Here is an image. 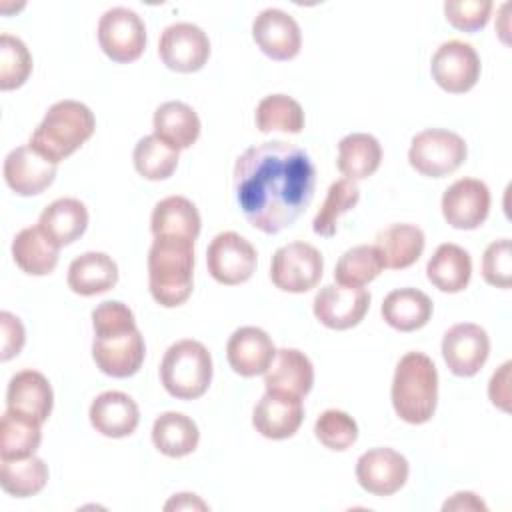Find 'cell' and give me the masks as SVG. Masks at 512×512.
<instances>
[{
	"label": "cell",
	"mask_w": 512,
	"mask_h": 512,
	"mask_svg": "<svg viewBox=\"0 0 512 512\" xmlns=\"http://www.w3.org/2000/svg\"><path fill=\"white\" fill-rule=\"evenodd\" d=\"M32 72V56L26 44L12 36H0V90L20 88Z\"/></svg>",
	"instance_id": "ab89813d"
},
{
	"label": "cell",
	"mask_w": 512,
	"mask_h": 512,
	"mask_svg": "<svg viewBox=\"0 0 512 512\" xmlns=\"http://www.w3.org/2000/svg\"><path fill=\"white\" fill-rule=\"evenodd\" d=\"M60 246L42 232L40 226L22 228L12 240V258L16 266L30 276H46L58 264Z\"/></svg>",
	"instance_id": "83f0119b"
},
{
	"label": "cell",
	"mask_w": 512,
	"mask_h": 512,
	"mask_svg": "<svg viewBox=\"0 0 512 512\" xmlns=\"http://www.w3.org/2000/svg\"><path fill=\"white\" fill-rule=\"evenodd\" d=\"M160 380L164 390L178 400L200 398L212 382V356L198 340L174 342L162 358Z\"/></svg>",
	"instance_id": "5b68a950"
},
{
	"label": "cell",
	"mask_w": 512,
	"mask_h": 512,
	"mask_svg": "<svg viewBox=\"0 0 512 512\" xmlns=\"http://www.w3.org/2000/svg\"><path fill=\"white\" fill-rule=\"evenodd\" d=\"M56 166L26 144L8 152L2 172L8 188L18 196H36L54 182Z\"/></svg>",
	"instance_id": "ac0fdd59"
},
{
	"label": "cell",
	"mask_w": 512,
	"mask_h": 512,
	"mask_svg": "<svg viewBox=\"0 0 512 512\" xmlns=\"http://www.w3.org/2000/svg\"><path fill=\"white\" fill-rule=\"evenodd\" d=\"M88 416L92 428L106 438L130 436L140 422L138 404L118 390L98 394L90 404Z\"/></svg>",
	"instance_id": "603a6c76"
},
{
	"label": "cell",
	"mask_w": 512,
	"mask_h": 512,
	"mask_svg": "<svg viewBox=\"0 0 512 512\" xmlns=\"http://www.w3.org/2000/svg\"><path fill=\"white\" fill-rule=\"evenodd\" d=\"M48 482V466L42 458L28 456L22 460H2L0 486L16 498L38 494Z\"/></svg>",
	"instance_id": "e575fe53"
},
{
	"label": "cell",
	"mask_w": 512,
	"mask_h": 512,
	"mask_svg": "<svg viewBox=\"0 0 512 512\" xmlns=\"http://www.w3.org/2000/svg\"><path fill=\"white\" fill-rule=\"evenodd\" d=\"M54 406V392L48 378L36 370L16 372L6 390V408L44 424Z\"/></svg>",
	"instance_id": "44dd1931"
},
{
	"label": "cell",
	"mask_w": 512,
	"mask_h": 512,
	"mask_svg": "<svg viewBox=\"0 0 512 512\" xmlns=\"http://www.w3.org/2000/svg\"><path fill=\"white\" fill-rule=\"evenodd\" d=\"M200 212L192 200L184 196L162 198L150 216V230L154 238H180L194 242L200 234Z\"/></svg>",
	"instance_id": "cb8c5ba5"
},
{
	"label": "cell",
	"mask_w": 512,
	"mask_h": 512,
	"mask_svg": "<svg viewBox=\"0 0 512 512\" xmlns=\"http://www.w3.org/2000/svg\"><path fill=\"white\" fill-rule=\"evenodd\" d=\"M370 308V292L362 286L326 284L314 296V316L330 330H348L362 322Z\"/></svg>",
	"instance_id": "5bb4252c"
},
{
	"label": "cell",
	"mask_w": 512,
	"mask_h": 512,
	"mask_svg": "<svg viewBox=\"0 0 512 512\" xmlns=\"http://www.w3.org/2000/svg\"><path fill=\"white\" fill-rule=\"evenodd\" d=\"M442 510H486V504L474 492H456L450 500L444 502Z\"/></svg>",
	"instance_id": "bcb514c9"
},
{
	"label": "cell",
	"mask_w": 512,
	"mask_h": 512,
	"mask_svg": "<svg viewBox=\"0 0 512 512\" xmlns=\"http://www.w3.org/2000/svg\"><path fill=\"white\" fill-rule=\"evenodd\" d=\"M426 276L440 292H462L472 276V258L462 246L444 242L428 260Z\"/></svg>",
	"instance_id": "f546056e"
},
{
	"label": "cell",
	"mask_w": 512,
	"mask_h": 512,
	"mask_svg": "<svg viewBox=\"0 0 512 512\" xmlns=\"http://www.w3.org/2000/svg\"><path fill=\"white\" fill-rule=\"evenodd\" d=\"M158 56L166 68L190 74L208 62L210 40L200 26L176 22L164 28L158 42Z\"/></svg>",
	"instance_id": "7c38bea8"
},
{
	"label": "cell",
	"mask_w": 512,
	"mask_h": 512,
	"mask_svg": "<svg viewBox=\"0 0 512 512\" xmlns=\"http://www.w3.org/2000/svg\"><path fill=\"white\" fill-rule=\"evenodd\" d=\"M38 226L62 248L76 242L86 232L88 210L76 198H58L42 210Z\"/></svg>",
	"instance_id": "4dcf8cb0"
},
{
	"label": "cell",
	"mask_w": 512,
	"mask_h": 512,
	"mask_svg": "<svg viewBox=\"0 0 512 512\" xmlns=\"http://www.w3.org/2000/svg\"><path fill=\"white\" fill-rule=\"evenodd\" d=\"M384 270V264L376 252L374 246L360 244L350 250H346L334 268V280L340 286H364L372 282L380 272Z\"/></svg>",
	"instance_id": "f35d334b"
},
{
	"label": "cell",
	"mask_w": 512,
	"mask_h": 512,
	"mask_svg": "<svg viewBox=\"0 0 512 512\" xmlns=\"http://www.w3.org/2000/svg\"><path fill=\"white\" fill-rule=\"evenodd\" d=\"M96 128L92 110L78 100H60L48 108L42 122L30 134L28 146L46 160L58 164L74 154Z\"/></svg>",
	"instance_id": "3957f363"
},
{
	"label": "cell",
	"mask_w": 512,
	"mask_h": 512,
	"mask_svg": "<svg viewBox=\"0 0 512 512\" xmlns=\"http://www.w3.org/2000/svg\"><path fill=\"white\" fill-rule=\"evenodd\" d=\"M194 242L154 238L148 250V286L156 304L176 308L192 294Z\"/></svg>",
	"instance_id": "7a4b0ae2"
},
{
	"label": "cell",
	"mask_w": 512,
	"mask_h": 512,
	"mask_svg": "<svg viewBox=\"0 0 512 512\" xmlns=\"http://www.w3.org/2000/svg\"><path fill=\"white\" fill-rule=\"evenodd\" d=\"M408 460L394 448L366 450L356 462L358 484L374 496H392L408 480Z\"/></svg>",
	"instance_id": "2e32d148"
},
{
	"label": "cell",
	"mask_w": 512,
	"mask_h": 512,
	"mask_svg": "<svg viewBox=\"0 0 512 512\" xmlns=\"http://www.w3.org/2000/svg\"><path fill=\"white\" fill-rule=\"evenodd\" d=\"M430 72L442 90L450 94H464L472 90L480 78V56L472 44L448 40L434 52Z\"/></svg>",
	"instance_id": "8fae6325"
},
{
	"label": "cell",
	"mask_w": 512,
	"mask_h": 512,
	"mask_svg": "<svg viewBox=\"0 0 512 512\" xmlns=\"http://www.w3.org/2000/svg\"><path fill=\"white\" fill-rule=\"evenodd\" d=\"M40 442V422L6 408L0 420V460H22L34 456Z\"/></svg>",
	"instance_id": "836d02e7"
},
{
	"label": "cell",
	"mask_w": 512,
	"mask_h": 512,
	"mask_svg": "<svg viewBox=\"0 0 512 512\" xmlns=\"http://www.w3.org/2000/svg\"><path fill=\"white\" fill-rule=\"evenodd\" d=\"M482 278L496 288H510L512 284V248L510 240L502 238L484 250Z\"/></svg>",
	"instance_id": "b9f144b4"
},
{
	"label": "cell",
	"mask_w": 512,
	"mask_h": 512,
	"mask_svg": "<svg viewBox=\"0 0 512 512\" xmlns=\"http://www.w3.org/2000/svg\"><path fill=\"white\" fill-rule=\"evenodd\" d=\"M358 200H360V190H358L356 182H352L348 178H340V180L332 182L322 206L318 208V212L312 220L314 232L318 236L332 238L338 230L340 216L350 212L352 208H356Z\"/></svg>",
	"instance_id": "8d00e7d4"
},
{
	"label": "cell",
	"mask_w": 512,
	"mask_h": 512,
	"mask_svg": "<svg viewBox=\"0 0 512 512\" xmlns=\"http://www.w3.org/2000/svg\"><path fill=\"white\" fill-rule=\"evenodd\" d=\"M466 154L468 148L460 134L444 128H428L412 138L408 162L422 176L442 178L458 170Z\"/></svg>",
	"instance_id": "8992f818"
},
{
	"label": "cell",
	"mask_w": 512,
	"mask_h": 512,
	"mask_svg": "<svg viewBox=\"0 0 512 512\" xmlns=\"http://www.w3.org/2000/svg\"><path fill=\"white\" fill-rule=\"evenodd\" d=\"M256 128L260 132L282 130L288 134H300L304 128L302 106L286 94L264 96L256 106Z\"/></svg>",
	"instance_id": "d590c367"
},
{
	"label": "cell",
	"mask_w": 512,
	"mask_h": 512,
	"mask_svg": "<svg viewBox=\"0 0 512 512\" xmlns=\"http://www.w3.org/2000/svg\"><path fill=\"white\" fill-rule=\"evenodd\" d=\"M314 434L328 450L344 452L358 440V424L348 412L330 408L318 416Z\"/></svg>",
	"instance_id": "60d3db41"
},
{
	"label": "cell",
	"mask_w": 512,
	"mask_h": 512,
	"mask_svg": "<svg viewBox=\"0 0 512 512\" xmlns=\"http://www.w3.org/2000/svg\"><path fill=\"white\" fill-rule=\"evenodd\" d=\"M68 288L80 296L108 292L118 282V266L104 252H84L68 266Z\"/></svg>",
	"instance_id": "484cf974"
},
{
	"label": "cell",
	"mask_w": 512,
	"mask_h": 512,
	"mask_svg": "<svg viewBox=\"0 0 512 512\" xmlns=\"http://www.w3.org/2000/svg\"><path fill=\"white\" fill-rule=\"evenodd\" d=\"M302 420V400L274 392H266L252 412V426L256 432L270 440H284L294 436Z\"/></svg>",
	"instance_id": "7402d4cb"
},
{
	"label": "cell",
	"mask_w": 512,
	"mask_h": 512,
	"mask_svg": "<svg viewBox=\"0 0 512 512\" xmlns=\"http://www.w3.org/2000/svg\"><path fill=\"white\" fill-rule=\"evenodd\" d=\"M98 42L102 52L118 64L134 62L146 48V26L130 8H110L100 16Z\"/></svg>",
	"instance_id": "9c48e42d"
},
{
	"label": "cell",
	"mask_w": 512,
	"mask_h": 512,
	"mask_svg": "<svg viewBox=\"0 0 512 512\" xmlns=\"http://www.w3.org/2000/svg\"><path fill=\"white\" fill-rule=\"evenodd\" d=\"M166 510H172V508H176V510H194V508H198V510H206L208 506L196 496V494H188V492H182V494H176L166 506H164Z\"/></svg>",
	"instance_id": "7dc6e473"
},
{
	"label": "cell",
	"mask_w": 512,
	"mask_h": 512,
	"mask_svg": "<svg viewBox=\"0 0 512 512\" xmlns=\"http://www.w3.org/2000/svg\"><path fill=\"white\" fill-rule=\"evenodd\" d=\"M316 168L308 152L284 140L250 146L234 164V194L244 218L264 234L292 226L310 206Z\"/></svg>",
	"instance_id": "6da1fadb"
},
{
	"label": "cell",
	"mask_w": 512,
	"mask_h": 512,
	"mask_svg": "<svg viewBox=\"0 0 512 512\" xmlns=\"http://www.w3.org/2000/svg\"><path fill=\"white\" fill-rule=\"evenodd\" d=\"M146 346L136 326L94 332L92 358L100 372L112 378L134 376L144 362Z\"/></svg>",
	"instance_id": "ba28073f"
},
{
	"label": "cell",
	"mask_w": 512,
	"mask_h": 512,
	"mask_svg": "<svg viewBox=\"0 0 512 512\" xmlns=\"http://www.w3.org/2000/svg\"><path fill=\"white\" fill-rule=\"evenodd\" d=\"M442 216L458 230L482 226L490 212V190L478 178H460L442 194Z\"/></svg>",
	"instance_id": "9a60e30c"
},
{
	"label": "cell",
	"mask_w": 512,
	"mask_h": 512,
	"mask_svg": "<svg viewBox=\"0 0 512 512\" xmlns=\"http://www.w3.org/2000/svg\"><path fill=\"white\" fill-rule=\"evenodd\" d=\"M490 354L486 330L472 322L454 324L444 332L442 356L454 376L470 378L482 370Z\"/></svg>",
	"instance_id": "4fadbf2b"
},
{
	"label": "cell",
	"mask_w": 512,
	"mask_h": 512,
	"mask_svg": "<svg viewBox=\"0 0 512 512\" xmlns=\"http://www.w3.org/2000/svg\"><path fill=\"white\" fill-rule=\"evenodd\" d=\"M324 258L308 242H290L280 246L270 262V280L276 288L290 294H302L320 282Z\"/></svg>",
	"instance_id": "52a82bcc"
},
{
	"label": "cell",
	"mask_w": 512,
	"mask_h": 512,
	"mask_svg": "<svg viewBox=\"0 0 512 512\" xmlns=\"http://www.w3.org/2000/svg\"><path fill=\"white\" fill-rule=\"evenodd\" d=\"M252 38L272 60H292L302 46L298 22L280 8L262 10L252 22Z\"/></svg>",
	"instance_id": "e0dca14e"
},
{
	"label": "cell",
	"mask_w": 512,
	"mask_h": 512,
	"mask_svg": "<svg viewBox=\"0 0 512 512\" xmlns=\"http://www.w3.org/2000/svg\"><path fill=\"white\" fill-rule=\"evenodd\" d=\"M432 300L418 288H398L382 300L384 322L398 332H414L432 318Z\"/></svg>",
	"instance_id": "4316f807"
},
{
	"label": "cell",
	"mask_w": 512,
	"mask_h": 512,
	"mask_svg": "<svg viewBox=\"0 0 512 512\" xmlns=\"http://www.w3.org/2000/svg\"><path fill=\"white\" fill-rule=\"evenodd\" d=\"M0 324H2V360L6 362L20 354L26 340V332L20 318L6 310L0 312Z\"/></svg>",
	"instance_id": "ee69618b"
},
{
	"label": "cell",
	"mask_w": 512,
	"mask_h": 512,
	"mask_svg": "<svg viewBox=\"0 0 512 512\" xmlns=\"http://www.w3.org/2000/svg\"><path fill=\"white\" fill-rule=\"evenodd\" d=\"M424 232L416 224H390L376 234L374 248L384 268L404 270L424 252Z\"/></svg>",
	"instance_id": "d4e9b609"
},
{
	"label": "cell",
	"mask_w": 512,
	"mask_h": 512,
	"mask_svg": "<svg viewBox=\"0 0 512 512\" xmlns=\"http://www.w3.org/2000/svg\"><path fill=\"white\" fill-rule=\"evenodd\" d=\"M392 406L408 424L428 422L438 404V372L422 352H408L400 358L392 378Z\"/></svg>",
	"instance_id": "277c9868"
},
{
	"label": "cell",
	"mask_w": 512,
	"mask_h": 512,
	"mask_svg": "<svg viewBox=\"0 0 512 512\" xmlns=\"http://www.w3.org/2000/svg\"><path fill=\"white\" fill-rule=\"evenodd\" d=\"M510 366H512L510 362H504L498 368V372L492 374L490 384H488V396H490L492 404L498 406L504 412L510 410V404H508L510 402V386H508V382H510Z\"/></svg>",
	"instance_id": "f6af8a7d"
},
{
	"label": "cell",
	"mask_w": 512,
	"mask_h": 512,
	"mask_svg": "<svg viewBox=\"0 0 512 512\" xmlns=\"http://www.w3.org/2000/svg\"><path fill=\"white\" fill-rule=\"evenodd\" d=\"M134 168L146 180H166L178 166V150L162 142L156 134L144 136L134 146Z\"/></svg>",
	"instance_id": "74e56055"
},
{
	"label": "cell",
	"mask_w": 512,
	"mask_h": 512,
	"mask_svg": "<svg viewBox=\"0 0 512 512\" xmlns=\"http://www.w3.org/2000/svg\"><path fill=\"white\" fill-rule=\"evenodd\" d=\"M274 356L276 348L272 338L256 326H242L234 330L226 344V358L230 368L244 378L264 374Z\"/></svg>",
	"instance_id": "d6986e66"
},
{
	"label": "cell",
	"mask_w": 512,
	"mask_h": 512,
	"mask_svg": "<svg viewBox=\"0 0 512 512\" xmlns=\"http://www.w3.org/2000/svg\"><path fill=\"white\" fill-rule=\"evenodd\" d=\"M152 122L154 134L178 152L190 148L200 136V118L196 110L180 100L160 104Z\"/></svg>",
	"instance_id": "f1b7e54d"
},
{
	"label": "cell",
	"mask_w": 512,
	"mask_h": 512,
	"mask_svg": "<svg viewBox=\"0 0 512 512\" xmlns=\"http://www.w3.org/2000/svg\"><path fill=\"white\" fill-rule=\"evenodd\" d=\"M200 432L196 422L182 412H164L154 420L152 442L168 458H182L196 450Z\"/></svg>",
	"instance_id": "d6a6232c"
},
{
	"label": "cell",
	"mask_w": 512,
	"mask_h": 512,
	"mask_svg": "<svg viewBox=\"0 0 512 512\" xmlns=\"http://www.w3.org/2000/svg\"><path fill=\"white\" fill-rule=\"evenodd\" d=\"M382 162L380 142L366 132H352L338 142L336 166L348 180L370 178Z\"/></svg>",
	"instance_id": "1f68e13d"
},
{
	"label": "cell",
	"mask_w": 512,
	"mask_h": 512,
	"mask_svg": "<svg viewBox=\"0 0 512 512\" xmlns=\"http://www.w3.org/2000/svg\"><path fill=\"white\" fill-rule=\"evenodd\" d=\"M314 384V366L310 358L296 348H280L264 372L266 392L304 398Z\"/></svg>",
	"instance_id": "ffe728a7"
},
{
	"label": "cell",
	"mask_w": 512,
	"mask_h": 512,
	"mask_svg": "<svg viewBox=\"0 0 512 512\" xmlns=\"http://www.w3.org/2000/svg\"><path fill=\"white\" fill-rule=\"evenodd\" d=\"M256 260V248L238 232L216 234L206 250L208 272L224 286H236L250 280L256 270Z\"/></svg>",
	"instance_id": "30bf717a"
},
{
	"label": "cell",
	"mask_w": 512,
	"mask_h": 512,
	"mask_svg": "<svg viewBox=\"0 0 512 512\" xmlns=\"http://www.w3.org/2000/svg\"><path fill=\"white\" fill-rule=\"evenodd\" d=\"M492 12V2L488 0H464V2H446L444 14L448 24L462 32H478L482 30Z\"/></svg>",
	"instance_id": "7bdbcfd3"
}]
</instances>
